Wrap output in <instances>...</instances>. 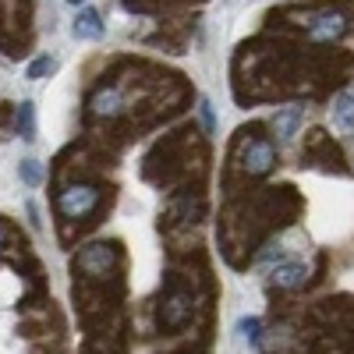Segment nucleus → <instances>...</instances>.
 I'll return each instance as SVG.
<instances>
[{
	"mask_svg": "<svg viewBox=\"0 0 354 354\" xmlns=\"http://www.w3.org/2000/svg\"><path fill=\"white\" fill-rule=\"evenodd\" d=\"M93 110L103 113V117L117 113V110H121V93H117V88H100V93L93 96Z\"/></svg>",
	"mask_w": 354,
	"mask_h": 354,
	"instance_id": "nucleus-10",
	"label": "nucleus"
},
{
	"mask_svg": "<svg viewBox=\"0 0 354 354\" xmlns=\"http://www.w3.org/2000/svg\"><path fill=\"white\" fill-rule=\"evenodd\" d=\"M305 266L301 262H277V270H273V283L283 287V290H294V287H301L305 283Z\"/></svg>",
	"mask_w": 354,
	"mask_h": 354,
	"instance_id": "nucleus-6",
	"label": "nucleus"
},
{
	"mask_svg": "<svg viewBox=\"0 0 354 354\" xmlns=\"http://www.w3.org/2000/svg\"><path fill=\"white\" fill-rule=\"evenodd\" d=\"M188 315H192V298H188L185 290H174L170 298L163 301V308H160V322H163V326H170V330L174 326H185Z\"/></svg>",
	"mask_w": 354,
	"mask_h": 354,
	"instance_id": "nucleus-4",
	"label": "nucleus"
},
{
	"mask_svg": "<svg viewBox=\"0 0 354 354\" xmlns=\"http://www.w3.org/2000/svg\"><path fill=\"white\" fill-rule=\"evenodd\" d=\"M46 71H53V57H36L32 64H28V71H25V78H32V82H39Z\"/></svg>",
	"mask_w": 354,
	"mask_h": 354,
	"instance_id": "nucleus-14",
	"label": "nucleus"
},
{
	"mask_svg": "<svg viewBox=\"0 0 354 354\" xmlns=\"http://www.w3.org/2000/svg\"><path fill=\"white\" fill-rule=\"evenodd\" d=\"M0 245H4V227H0Z\"/></svg>",
	"mask_w": 354,
	"mask_h": 354,
	"instance_id": "nucleus-19",
	"label": "nucleus"
},
{
	"mask_svg": "<svg viewBox=\"0 0 354 354\" xmlns=\"http://www.w3.org/2000/svg\"><path fill=\"white\" fill-rule=\"evenodd\" d=\"M15 131H18L25 142L36 138V103H32V100H21V106L15 110Z\"/></svg>",
	"mask_w": 354,
	"mask_h": 354,
	"instance_id": "nucleus-8",
	"label": "nucleus"
},
{
	"mask_svg": "<svg viewBox=\"0 0 354 354\" xmlns=\"http://www.w3.org/2000/svg\"><path fill=\"white\" fill-rule=\"evenodd\" d=\"M18 177H21L25 188H39V181H43V163H39V160H21Z\"/></svg>",
	"mask_w": 354,
	"mask_h": 354,
	"instance_id": "nucleus-12",
	"label": "nucleus"
},
{
	"mask_svg": "<svg viewBox=\"0 0 354 354\" xmlns=\"http://www.w3.org/2000/svg\"><path fill=\"white\" fill-rule=\"evenodd\" d=\"M277 163V149H273V142H266V138H255L248 145V153H245V170L248 174H270Z\"/></svg>",
	"mask_w": 354,
	"mask_h": 354,
	"instance_id": "nucleus-3",
	"label": "nucleus"
},
{
	"mask_svg": "<svg viewBox=\"0 0 354 354\" xmlns=\"http://www.w3.org/2000/svg\"><path fill=\"white\" fill-rule=\"evenodd\" d=\"M71 32H75V39H100V36H103V18H100V11L82 8L78 18H75V25H71Z\"/></svg>",
	"mask_w": 354,
	"mask_h": 354,
	"instance_id": "nucleus-5",
	"label": "nucleus"
},
{
	"mask_svg": "<svg viewBox=\"0 0 354 354\" xmlns=\"http://www.w3.org/2000/svg\"><path fill=\"white\" fill-rule=\"evenodd\" d=\"M333 117L340 128H354V93H340L333 100Z\"/></svg>",
	"mask_w": 354,
	"mask_h": 354,
	"instance_id": "nucleus-11",
	"label": "nucleus"
},
{
	"mask_svg": "<svg viewBox=\"0 0 354 354\" xmlns=\"http://www.w3.org/2000/svg\"><path fill=\"white\" fill-rule=\"evenodd\" d=\"M100 205V188L93 185H75V188H64L61 195H57V209H61L64 216L78 220V216H88Z\"/></svg>",
	"mask_w": 354,
	"mask_h": 354,
	"instance_id": "nucleus-1",
	"label": "nucleus"
},
{
	"mask_svg": "<svg viewBox=\"0 0 354 354\" xmlns=\"http://www.w3.org/2000/svg\"><path fill=\"white\" fill-rule=\"evenodd\" d=\"M198 113H202L205 131H216V113H213V103H209V100H202V103H198Z\"/></svg>",
	"mask_w": 354,
	"mask_h": 354,
	"instance_id": "nucleus-16",
	"label": "nucleus"
},
{
	"mask_svg": "<svg viewBox=\"0 0 354 354\" xmlns=\"http://www.w3.org/2000/svg\"><path fill=\"white\" fill-rule=\"evenodd\" d=\"M344 32H347V18L340 11H326L315 21H308V39L312 43H337V39H344Z\"/></svg>",
	"mask_w": 354,
	"mask_h": 354,
	"instance_id": "nucleus-2",
	"label": "nucleus"
},
{
	"mask_svg": "<svg viewBox=\"0 0 354 354\" xmlns=\"http://www.w3.org/2000/svg\"><path fill=\"white\" fill-rule=\"evenodd\" d=\"M280 259H283V245H280V241L266 245V248L259 252V262H262V266H270V262H280Z\"/></svg>",
	"mask_w": 354,
	"mask_h": 354,
	"instance_id": "nucleus-15",
	"label": "nucleus"
},
{
	"mask_svg": "<svg viewBox=\"0 0 354 354\" xmlns=\"http://www.w3.org/2000/svg\"><path fill=\"white\" fill-rule=\"evenodd\" d=\"M75 266H78V270H93V273H103L106 266H110V248H106V245H88L85 252H78Z\"/></svg>",
	"mask_w": 354,
	"mask_h": 354,
	"instance_id": "nucleus-7",
	"label": "nucleus"
},
{
	"mask_svg": "<svg viewBox=\"0 0 354 354\" xmlns=\"http://www.w3.org/2000/svg\"><path fill=\"white\" fill-rule=\"evenodd\" d=\"M301 117H305V113H301L298 106L280 110V113H277V121H273V131H277L283 142H290L294 135H298V128H301Z\"/></svg>",
	"mask_w": 354,
	"mask_h": 354,
	"instance_id": "nucleus-9",
	"label": "nucleus"
},
{
	"mask_svg": "<svg viewBox=\"0 0 354 354\" xmlns=\"http://www.w3.org/2000/svg\"><path fill=\"white\" fill-rule=\"evenodd\" d=\"M241 333H245V340L255 347V344H259V337H262V319H255V315L241 319Z\"/></svg>",
	"mask_w": 354,
	"mask_h": 354,
	"instance_id": "nucleus-13",
	"label": "nucleus"
},
{
	"mask_svg": "<svg viewBox=\"0 0 354 354\" xmlns=\"http://www.w3.org/2000/svg\"><path fill=\"white\" fill-rule=\"evenodd\" d=\"M25 213H28V227H32V230H43V220H39V209H36V205H32V202H28V205H25Z\"/></svg>",
	"mask_w": 354,
	"mask_h": 354,
	"instance_id": "nucleus-17",
	"label": "nucleus"
},
{
	"mask_svg": "<svg viewBox=\"0 0 354 354\" xmlns=\"http://www.w3.org/2000/svg\"><path fill=\"white\" fill-rule=\"evenodd\" d=\"M68 4H71V8H78V4H85V0H68Z\"/></svg>",
	"mask_w": 354,
	"mask_h": 354,
	"instance_id": "nucleus-18",
	"label": "nucleus"
}]
</instances>
